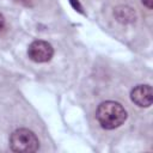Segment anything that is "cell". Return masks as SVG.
I'll list each match as a JSON object with an SVG mask.
<instances>
[{"label": "cell", "instance_id": "1", "mask_svg": "<svg viewBox=\"0 0 153 153\" xmlns=\"http://www.w3.org/2000/svg\"><path fill=\"white\" fill-rule=\"evenodd\" d=\"M96 118L102 128L111 130L118 128L127 120V111L118 102L106 100L98 105Z\"/></svg>", "mask_w": 153, "mask_h": 153}, {"label": "cell", "instance_id": "2", "mask_svg": "<svg viewBox=\"0 0 153 153\" xmlns=\"http://www.w3.org/2000/svg\"><path fill=\"white\" fill-rule=\"evenodd\" d=\"M10 147L17 153H32L39 148V140L33 131L20 128L11 134Z\"/></svg>", "mask_w": 153, "mask_h": 153}, {"label": "cell", "instance_id": "3", "mask_svg": "<svg viewBox=\"0 0 153 153\" xmlns=\"http://www.w3.org/2000/svg\"><path fill=\"white\" fill-rule=\"evenodd\" d=\"M27 55L35 62H38V63L48 62L51 60V57L54 55V48L47 41L37 39V41H33L29 45Z\"/></svg>", "mask_w": 153, "mask_h": 153}, {"label": "cell", "instance_id": "4", "mask_svg": "<svg viewBox=\"0 0 153 153\" xmlns=\"http://www.w3.org/2000/svg\"><path fill=\"white\" fill-rule=\"evenodd\" d=\"M130 99L140 108H148L153 102V92L149 85H137L130 92Z\"/></svg>", "mask_w": 153, "mask_h": 153}, {"label": "cell", "instance_id": "5", "mask_svg": "<svg viewBox=\"0 0 153 153\" xmlns=\"http://www.w3.org/2000/svg\"><path fill=\"white\" fill-rule=\"evenodd\" d=\"M115 16L121 23H130L135 20V12L128 6H121L115 10Z\"/></svg>", "mask_w": 153, "mask_h": 153}, {"label": "cell", "instance_id": "6", "mask_svg": "<svg viewBox=\"0 0 153 153\" xmlns=\"http://www.w3.org/2000/svg\"><path fill=\"white\" fill-rule=\"evenodd\" d=\"M69 1H71V4L73 5V7H74L75 10H78L79 12H82V11H81V6H80V4H79L78 0H69Z\"/></svg>", "mask_w": 153, "mask_h": 153}, {"label": "cell", "instance_id": "7", "mask_svg": "<svg viewBox=\"0 0 153 153\" xmlns=\"http://www.w3.org/2000/svg\"><path fill=\"white\" fill-rule=\"evenodd\" d=\"M142 4L147 7V8H152V6H153V0H142Z\"/></svg>", "mask_w": 153, "mask_h": 153}, {"label": "cell", "instance_id": "8", "mask_svg": "<svg viewBox=\"0 0 153 153\" xmlns=\"http://www.w3.org/2000/svg\"><path fill=\"white\" fill-rule=\"evenodd\" d=\"M4 27H5V17L0 13V31H1Z\"/></svg>", "mask_w": 153, "mask_h": 153}]
</instances>
